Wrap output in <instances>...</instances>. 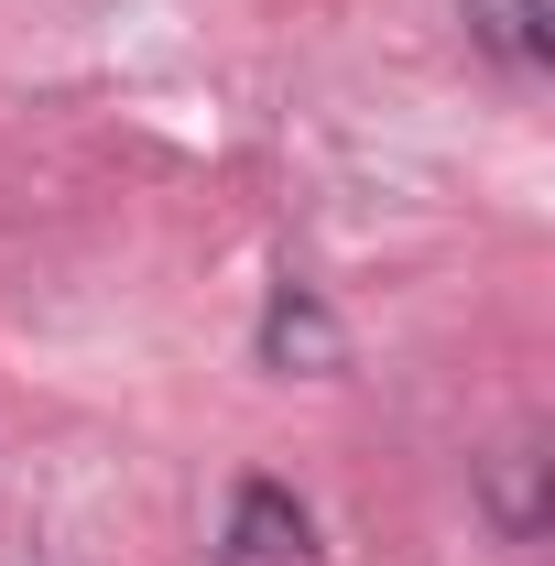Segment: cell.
<instances>
[{"label": "cell", "mask_w": 555, "mask_h": 566, "mask_svg": "<svg viewBox=\"0 0 555 566\" xmlns=\"http://www.w3.org/2000/svg\"><path fill=\"white\" fill-rule=\"evenodd\" d=\"M229 566H316V523H305V501L273 491V480H251V491L229 501Z\"/></svg>", "instance_id": "6da1fadb"}, {"label": "cell", "mask_w": 555, "mask_h": 566, "mask_svg": "<svg viewBox=\"0 0 555 566\" xmlns=\"http://www.w3.org/2000/svg\"><path fill=\"white\" fill-rule=\"evenodd\" d=\"M262 359H273V370H338V316H327L305 283H283L273 316H262Z\"/></svg>", "instance_id": "7a4b0ae2"}, {"label": "cell", "mask_w": 555, "mask_h": 566, "mask_svg": "<svg viewBox=\"0 0 555 566\" xmlns=\"http://www.w3.org/2000/svg\"><path fill=\"white\" fill-rule=\"evenodd\" d=\"M469 33H480L501 66H545V0H469Z\"/></svg>", "instance_id": "3957f363"}]
</instances>
